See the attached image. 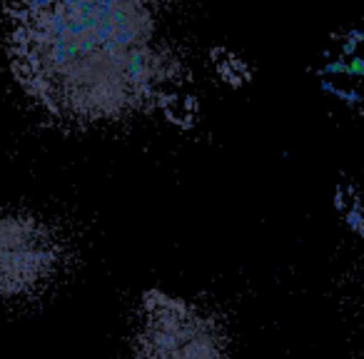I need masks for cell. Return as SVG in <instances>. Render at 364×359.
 <instances>
[{
  "label": "cell",
  "instance_id": "7a4b0ae2",
  "mask_svg": "<svg viewBox=\"0 0 364 359\" xmlns=\"http://www.w3.org/2000/svg\"><path fill=\"white\" fill-rule=\"evenodd\" d=\"M130 359H228V332L205 304L150 289L137 307Z\"/></svg>",
  "mask_w": 364,
  "mask_h": 359
},
{
  "label": "cell",
  "instance_id": "6da1fadb",
  "mask_svg": "<svg viewBox=\"0 0 364 359\" xmlns=\"http://www.w3.org/2000/svg\"><path fill=\"white\" fill-rule=\"evenodd\" d=\"M8 55L23 92L77 127L135 120L177 100L185 68L140 3H23Z\"/></svg>",
  "mask_w": 364,
  "mask_h": 359
},
{
  "label": "cell",
  "instance_id": "3957f363",
  "mask_svg": "<svg viewBox=\"0 0 364 359\" xmlns=\"http://www.w3.org/2000/svg\"><path fill=\"white\" fill-rule=\"evenodd\" d=\"M70 247L55 223L31 210L0 213V299L26 302L46 294L65 272Z\"/></svg>",
  "mask_w": 364,
  "mask_h": 359
}]
</instances>
